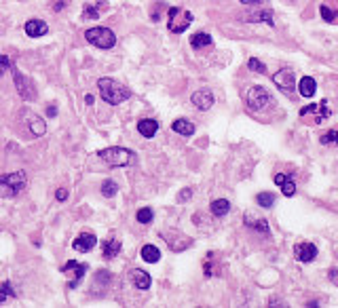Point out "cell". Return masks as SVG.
<instances>
[{
  "mask_svg": "<svg viewBox=\"0 0 338 308\" xmlns=\"http://www.w3.org/2000/svg\"><path fill=\"white\" fill-rule=\"evenodd\" d=\"M245 108L256 121L271 123L277 114V101L260 85H254L245 91Z\"/></svg>",
  "mask_w": 338,
  "mask_h": 308,
  "instance_id": "obj_1",
  "label": "cell"
},
{
  "mask_svg": "<svg viewBox=\"0 0 338 308\" xmlns=\"http://www.w3.org/2000/svg\"><path fill=\"white\" fill-rule=\"evenodd\" d=\"M97 89H99L101 99H104L106 104H110V106H119L125 99L131 97V91L125 85H121L119 81H114V78H99Z\"/></svg>",
  "mask_w": 338,
  "mask_h": 308,
  "instance_id": "obj_2",
  "label": "cell"
},
{
  "mask_svg": "<svg viewBox=\"0 0 338 308\" xmlns=\"http://www.w3.org/2000/svg\"><path fill=\"white\" fill-rule=\"evenodd\" d=\"M97 156L101 161H106L110 167H129V165L138 163V154L136 152H131V150H127V148H119V146L99 150Z\"/></svg>",
  "mask_w": 338,
  "mask_h": 308,
  "instance_id": "obj_3",
  "label": "cell"
},
{
  "mask_svg": "<svg viewBox=\"0 0 338 308\" xmlns=\"http://www.w3.org/2000/svg\"><path fill=\"white\" fill-rule=\"evenodd\" d=\"M26 184H28V176L23 171L0 176V194L6 196V199H13V196H17L26 188Z\"/></svg>",
  "mask_w": 338,
  "mask_h": 308,
  "instance_id": "obj_4",
  "label": "cell"
},
{
  "mask_svg": "<svg viewBox=\"0 0 338 308\" xmlns=\"http://www.w3.org/2000/svg\"><path fill=\"white\" fill-rule=\"evenodd\" d=\"M85 38H87L89 44H96L97 49H112L116 44V36L110 28L104 26H97V28H89L85 32Z\"/></svg>",
  "mask_w": 338,
  "mask_h": 308,
  "instance_id": "obj_5",
  "label": "cell"
},
{
  "mask_svg": "<svg viewBox=\"0 0 338 308\" xmlns=\"http://www.w3.org/2000/svg\"><path fill=\"white\" fill-rule=\"evenodd\" d=\"M169 19H167V28L171 30L174 34H182L186 32V28L193 23V13L186 11V9H180V6H171V9L167 11Z\"/></svg>",
  "mask_w": 338,
  "mask_h": 308,
  "instance_id": "obj_6",
  "label": "cell"
},
{
  "mask_svg": "<svg viewBox=\"0 0 338 308\" xmlns=\"http://www.w3.org/2000/svg\"><path fill=\"white\" fill-rule=\"evenodd\" d=\"M273 83L277 85V89L281 93H286L288 97H296V74L292 68H281L279 72H275Z\"/></svg>",
  "mask_w": 338,
  "mask_h": 308,
  "instance_id": "obj_7",
  "label": "cell"
},
{
  "mask_svg": "<svg viewBox=\"0 0 338 308\" xmlns=\"http://www.w3.org/2000/svg\"><path fill=\"white\" fill-rule=\"evenodd\" d=\"M330 116V110H328V99H321L319 104H311V106H304L300 110V118L306 125H319L321 121H326Z\"/></svg>",
  "mask_w": 338,
  "mask_h": 308,
  "instance_id": "obj_8",
  "label": "cell"
},
{
  "mask_svg": "<svg viewBox=\"0 0 338 308\" xmlns=\"http://www.w3.org/2000/svg\"><path fill=\"white\" fill-rule=\"evenodd\" d=\"M13 78H15V87H17V93L21 95V99L23 101H34L36 99V87L32 83V78L17 72L15 66H13Z\"/></svg>",
  "mask_w": 338,
  "mask_h": 308,
  "instance_id": "obj_9",
  "label": "cell"
},
{
  "mask_svg": "<svg viewBox=\"0 0 338 308\" xmlns=\"http://www.w3.org/2000/svg\"><path fill=\"white\" fill-rule=\"evenodd\" d=\"M61 272H64V274H72V281H70L68 285L74 289V287H78V283L83 281L85 272H87V266L81 264V262H74V260H70V262H66L64 266H61Z\"/></svg>",
  "mask_w": 338,
  "mask_h": 308,
  "instance_id": "obj_10",
  "label": "cell"
},
{
  "mask_svg": "<svg viewBox=\"0 0 338 308\" xmlns=\"http://www.w3.org/2000/svg\"><path fill=\"white\" fill-rule=\"evenodd\" d=\"M294 256H296L298 262L309 264L317 258V247L313 243H296L294 245Z\"/></svg>",
  "mask_w": 338,
  "mask_h": 308,
  "instance_id": "obj_11",
  "label": "cell"
},
{
  "mask_svg": "<svg viewBox=\"0 0 338 308\" xmlns=\"http://www.w3.org/2000/svg\"><path fill=\"white\" fill-rule=\"evenodd\" d=\"M96 243H97V236L93 234V232H81L74 239L72 247L76 251H81V254H87V251H91L93 247H96Z\"/></svg>",
  "mask_w": 338,
  "mask_h": 308,
  "instance_id": "obj_12",
  "label": "cell"
},
{
  "mask_svg": "<svg viewBox=\"0 0 338 308\" xmlns=\"http://www.w3.org/2000/svg\"><path fill=\"white\" fill-rule=\"evenodd\" d=\"M319 13H321V19L326 23L338 26V0H326V2L319 6Z\"/></svg>",
  "mask_w": 338,
  "mask_h": 308,
  "instance_id": "obj_13",
  "label": "cell"
},
{
  "mask_svg": "<svg viewBox=\"0 0 338 308\" xmlns=\"http://www.w3.org/2000/svg\"><path fill=\"white\" fill-rule=\"evenodd\" d=\"M191 99H193V104L201 110V112H207V110L214 106V95H211V91H207V89L194 91Z\"/></svg>",
  "mask_w": 338,
  "mask_h": 308,
  "instance_id": "obj_14",
  "label": "cell"
},
{
  "mask_svg": "<svg viewBox=\"0 0 338 308\" xmlns=\"http://www.w3.org/2000/svg\"><path fill=\"white\" fill-rule=\"evenodd\" d=\"M161 236L167 241V245L174 251H182V249L188 247V245H193V239H188V236H184L182 232H178V230H176V239H171V234H167V232H161Z\"/></svg>",
  "mask_w": 338,
  "mask_h": 308,
  "instance_id": "obj_15",
  "label": "cell"
},
{
  "mask_svg": "<svg viewBox=\"0 0 338 308\" xmlns=\"http://www.w3.org/2000/svg\"><path fill=\"white\" fill-rule=\"evenodd\" d=\"M26 34L30 36V38H38V36H45L47 32H49V26H47V21H43V19H30V21H26Z\"/></svg>",
  "mask_w": 338,
  "mask_h": 308,
  "instance_id": "obj_16",
  "label": "cell"
},
{
  "mask_svg": "<svg viewBox=\"0 0 338 308\" xmlns=\"http://www.w3.org/2000/svg\"><path fill=\"white\" fill-rule=\"evenodd\" d=\"M129 279L138 289H148L150 287V283H152L150 274H148L146 270H142V268H133V270L129 272Z\"/></svg>",
  "mask_w": 338,
  "mask_h": 308,
  "instance_id": "obj_17",
  "label": "cell"
},
{
  "mask_svg": "<svg viewBox=\"0 0 338 308\" xmlns=\"http://www.w3.org/2000/svg\"><path fill=\"white\" fill-rule=\"evenodd\" d=\"M275 184L281 188L284 196H294L296 194V181L290 179L286 173H275Z\"/></svg>",
  "mask_w": 338,
  "mask_h": 308,
  "instance_id": "obj_18",
  "label": "cell"
},
{
  "mask_svg": "<svg viewBox=\"0 0 338 308\" xmlns=\"http://www.w3.org/2000/svg\"><path fill=\"white\" fill-rule=\"evenodd\" d=\"M138 131H140V135L150 139L156 135V131H159V123H156L154 118H142V121L138 123Z\"/></svg>",
  "mask_w": 338,
  "mask_h": 308,
  "instance_id": "obj_19",
  "label": "cell"
},
{
  "mask_svg": "<svg viewBox=\"0 0 338 308\" xmlns=\"http://www.w3.org/2000/svg\"><path fill=\"white\" fill-rule=\"evenodd\" d=\"M298 91H300L302 97H315V91H317V83L315 78L311 76H302L300 83H298Z\"/></svg>",
  "mask_w": 338,
  "mask_h": 308,
  "instance_id": "obj_20",
  "label": "cell"
},
{
  "mask_svg": "<svg viewBox=\"0 0 338 308\" xmlns=\"http://www.w3.org/2000/svg\"><path fill=\"white\" fill-rule=\"evenodd\" d=\"M26 121H28V127H30V131H32L34 135H45L47 125H45L43 118H38V116H34V114H30L28 110H26Z\"/></svg>",
  "mask_w": 338,
  "mask_h": 308,
  "instance_id": "obj_21",
  "label": "cell"
},
{
  "mask_svg": "<svg viewBox=\"0 0 338 308\" xmlns=\"http://www.w3.org/2000/svg\"><path fill=\"white\" fill-rule=\"evenodd\" d=\"M171 129L184 137H191L194 133V125L191 121H186V118H178V121H174V125H171Z\"/></svg>",
  "mask_w": 338,
  "mask_h": 308,
  "instance_id": "obj_22",
  "label": "cell"
},
{
  "mask_svg": "<svg viewBox=\"0 0 338 308\" xmlns=\"http://www.w3.org/2000/svg\"><path fill=\"white\" fill-rule=\"evenodd\" d=\"M209 211H211V216H216V218H224L226 213L231 211V203L226 199H216V201H211Z\"/></svg>",
  "mask_w": 338,
  "mask_h": 308,
  "instance_id": "obj_23",
  "label": "cell"
},
{
  "mask_svg": "<svg viewBox=\"0 0 338 308\" xmlns=\"http://www.w3.org/2000/svg\"><path fill=\"white\" fill-rule=\"evenodd\" d=\"M142 260L146 264H156L161 260V251L154 245H144L142 247Z\"/></svg>",
  "mask_w": 338,
  "mask_h": 308,
  "instance_id": "obj_24",
  "label": "cell"
},
{
  "mask_svg": "<svg viewBox=\"0 0 338 308\" xmlns=\"http://www.w3.org/2000/svg\"><path fill=\"white\" fill-rule=\"evenodd\" d=\"M191 44L193 49H207V46H211L214 43H211V36L205 34V32H196L193 38H191Z\"/></svg>",
  "mask_w": 338,
  "mask_h": 308,
  "instance_id": "obj_25",
  "label": "cell"
},
{
  "mask_svg": "<svg viewBox=\"0 0 338 308\" xmlns=\"http://www.w3.org/2000/svg\"><path fill=\"white\" fill-rule=\"evenodd\" d=\"M119 254H121V243L116 239H108L104 243V258L106 260H114Z\"/></svg>",
  "mask_w": 338,
  "mask_h": 308,
  "instance_id": "obj_26",
  "label": "cell"
},
{
  "mask_svg": "<svg viewBox=\"0 0 338 308\" xmlns=\"http://www.w3.org/2000/svg\"><path fill=\"white\" fill-rule=\"evenodd\" d=\"M106 6H108L106 2H97L96 6H93V4H85L83 17H85V19H97V17H99V11H97V9H106Z\"/></svg>",
  "mask_w": 338,
  "mask_h": 308,
  "instance_id": "obj_27",
  "label": "cell"
},
{
  "mask_svg": "<svg viewBox=\"0 0 338 308\" xmlns=\"http://www.w3.org/2000/svg\"><path fill=\"white\" fill-rule=\"evenodd\" d=\"M247 21H266L269 26H273V11H269V9H262V11H258V13H251V15H247Z\"/></svg>",
  "mask_w": 338,
  "mask_h": 308,
  "instance_id": "obj_28",
  "label": "cell"
},
{
  "mask_svg": "<svg viewBox=\"0 0 338 308\" xmlns=\"http://www.w3.org/2000/svg\"><path fill=\"white\" fill-rule=\"evenodd\" d=\"M116 192H119V186H116V181L106 179L104 184H101V194H104L106 199H112V196H116Z\"/></svg>",
  "mask_w": 338,
  "mask_h": 308,
  "instance_id": "obj_29",
  "label": "cell"
},
{
  "mask_svg": "<svg viewBox=\"0 0 338 308\" xmlns=\"http://www.w3.org/2000/svg\"><path fill=\"white\" fill-rule=\"evenodd\" d=\"M256 203L260 205V207H264V209H271L273 205H275V194H271V192H260L256 196Z\"/></svg>",
  "mask_w": 338,
  "mask_h": 308,
  "instance_id": "obj_30",
  "label": "cell"
},
{
  "mask_svg": "<svg viewBox=\"0 0 338 308\" xmlns=\"http://www.w3.org/2000/svg\"><path fill=\"white\" fill-rule=\"evenodd\" d=\"M245 224L249 228H254V230H258V232H269V224H266V220H251V218L245 216Z\"/></svg>",
  "mask_w": 338,
  "mask_h": 308,
  "instance_id": "obj_31",
  "label": "cell"
},
{
  "mask_svg": "<svg viewBox=\"0 0 338 308\" xmlns=\"http://www.w3.org/2000/svg\"><path fill=\"white\" fill-rule=\"evenodd\" d=\"M138 222L140 224H150L152 222V218H154V213H152V209L150 207H142V209H140L138 211Z\"/></svg>",
  "mask_w": 338,
  "mask_h": 308,
  "instance_id": "obj_32",
  "label": "cell"
},
{
  "mask_svg": "<svg viewBox=\"0 0 338 308\" xmlns=\"http://www.w3.org/2000/svg\"><path fill=\"white\" fill-rule=\"evenodd\" d=\"M321 144L324 146H328V144L338 146V129H330L326 135H321Z\"/></svg>",
  "mask_w": 338,
  "mask_h": 308,
  "instance_id": "obj_33",
  "label": "cell"
},
{
  "mask_svg": "<svg viewBox=\"0 0 338 308\" xmlns=\"http://www.w3.org/2000/svg\"><path fill=\"white\" fill-rule=\"evenodd\" d=\"M247 68L251 70V72H258V74H266V66L262 64L260 59H256V57L247 59Z\"/></svg>",
  "mask_w": 338,
  "mask_h": 308,
  "instance_id": "obj_34",
  "label": "cell"
},
{
  "mask_svg": "<svg viewBox=\"0 0 338 308\" xmlns=\"http://www.w3.org/2000/svg\"><path fill=\"white\" fill-rule=\"evenodd\" d=\"M6 298H15V291L11 289V283H4V285L0 287V302H4Z\"/></svg>",
  "mask_w": 338,
  "mask_h": 308,
  "instance_id": "obj_35",
  "label": "cell"
},
{
  "mask_svg": "<svg viewBox=\"0 0 338 308\" xmlns=\"http://www.w3.org/2000/svg\"><path fill=\"white\" fill-rule=\"evenodd\" d=\"M191 196H193V190H191V188H184V190L178 194V201L180 203H186L188 199H191Z\"/></svg>",
  "mask_w": 338,
  "mask_h": 308,
  "instance_id": "obj_36",
  "label": "cell"
},
{
  "mask_svg": "<svg viewBox=\"0 0 338 308\" xmlns=\"http://www.w3.org/2000/svg\"><path fill=\"white\" fill-rule=\"evenodd\" d=\"M328 276H330V281H332L334 285H338V268H336V266L330 268V270H328Z\"/></svg>",
  "mask_w": 338,
  "mask_h": 308,
  "instance_id": "obj_37",
  "label": "cell"
},
{
  "mask_svg": "<svg viewBox=\"0 0 338 308\" xmlns=\"http://www.w3.org/2000/svg\"><path fill=\"white\" fill-rule=\"evenodd\" d=\"M0 66L2 68H9V70H13V61L6 57V55H0Z\"/></svg>",
  "mask_w": 338,
  "mask_h": 308,
  "instance_id": "obj_38",
  "label": "cell"
},
{
  "mask_svg": "<svg viewBox=\"0 0 338 308\" xmlns=\"http://www.w3.org/2000/svg\"><path fill=\"white\" fill-rule=\"evenodd\" d=\"M55 196H57V201H59V203H64V201L68 199V190H66V188H59L57 194H55Z\"/></svg>",
  "mask_w": 338,
  "mask_h": 308,
  "instance_id": "obj_39",
  "label": "cell"
},
{
  "mask_svg": "<svg viewBox=\"0 0 338 308\" xmlns=\"http://www.w3.org/2000/svg\"><path fill=\"white\" fill-rule=\"evenodd\" d=\"M55 114H57V108H55V106H47V116H55Z\"/></svg>",
  "mask_w": 338,
  "mask_h": 308,
  "instance_id": "obj_40",
  "label": "cell"
},
{
  "mask_svg": "<svg viewBox=\"0 0 338 308\" xmlns=\"http://www.w3.org/2000/svg\"><path fill=\"white\" fill-rule=\"evenodd\" d=\"M64 6H66V2H64V0H59V2H55V4H53V9H55V11H61Z\"/></svg>",
  "mask_w": 338,
  "mask_h": 308,
  "instance_id": "obj_41",
  "label": "cell"
},
{
  "mask_svg": "<svg viewBox=\"0 0 338 308\" xmlns=\"http://www.w3.org/2000/svg\"><path fill=\"white\" fill-rule=\"evenodd\" d=\"M241 2H243V4H247V6H251V4H260L262 0H241Z\"/></svg>",
  "mask_w": 338,
  "mask_h": 308,
  "instance_id": "obj_42",
  "label": "cell"
},
{
  "mask_svg": "<svg viewBox=\"0 0 338 308\" xmlns=\"http://www.w3.org/2000/svg\"><path fill=\"white\" fill-rule=\"evenodd\" d=\"M85 101H87V104H93V95H91V93H89L87 97H85Z\"/></svg>",
  "mask_w": 338,
  "mask_h": 308,
  "instance_id": "obj_43",
  "label": "cell"
}]
</instances>
